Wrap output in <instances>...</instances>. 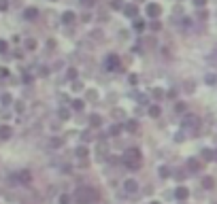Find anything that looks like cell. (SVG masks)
Instances as JSON below:
<instances>
[{
    "mask_svg": "<svg viewBox=\"0 0 217 204\" xmlns=\"http://www.w3.org/2000/svg\"><path fill=\"white\" fill-rule=\"evenodd\" d=\"M113 9H123V0H113Z\"/></svg>",
    "mask_w": 217,
    "mask_h": 204,
    "instance_id": "ac0fdd59",
    "label": "cell"
},
{
    "mask_svg": "<svg viewBox=\"0 0 217 204\" xmlns=\"http://www.w3.org/2000/svg\"><path fill=\"white\" fill-rule=\"evenodd\" d=\"M24 15H26V19H36V15H39V11H36V9H26L24 11Z\"/></svg>",
    "mask_w": 217,
    "mask_h": 204,
    "instance_id": "9c48e42d",
    "label": "cell"
},
{
    "mask_svg": "<svg viewBox=\"0 0 217 204\" xmlns=\"http://www.w3.org/2000/svg\"><path fill=\"white\" fill-rule=\"evenodd\" d=\"M106 66H108V70H117V68H119V58H117V55H108L106 58Z\"/></svg>",
    "mask_w": 217,
    "mask_h": 204,
    "instance_id": "277c9868",
    "label": "cell"
},
{
    "mask_svg": "<svg viewBox=\"0 0 217 204\" xmlns=\"http://www.w3.org/2000/svg\"><path fill=\"white\" fill-rule=\"evenodd\" d=\"M187 168H189V170H200V162H198V159L196 157H192V159H189V162H187Z\"/></svg>",
    "mask_w": 217,
    "mask_h": 204,
    "instance_id": "ba28073f",
    "label": "cell"
},
{
    "mask_svg": "<svg viewBox=\"0 0 217 204\" xmlns=\"http://www.w3.org/2000/svg\"><path fill=\"white\" fill-rule=\"evenodd\" d=\"M0 138H11V128L9 126H0Z\"/></svg>",
    "mask_w": 217,
    "mask_h": 204,
    "instance_id": "30bf717a",
    "label": "cell"
},
{
    "mask_svg": "<svg viewBox=\"0 0 217 204\" xmlns=\"http://www.w3.org/2000/svg\"><path fill=\"white\" fill-rule=\"evenodd\" d=\"M202 185H204V187H206V189H211V187H213V185H215V181L211 179V176H206V179L202 181Z\"/></svg>",
    "mask_w": 217,
    "mask_h": 204,
    "instance_id": "4fadbf2b",
    "label": "cell"
},
{
    "mask_svg": "<svg viewBox=\"0 0 217 204\" xmlns=\"http://www.w3.org/2000/svg\"><path fill=\"white\" fill-rule=\"evenodd\" d=\"M62 19H64V23H68V21L75 19V15H72V13H64V17H62Z\"/></svg>",
    "mask_w": 217,
    "mask_h": 204,
    "instance_id": "e0dca14e",
    "label": "cell"
},
{
    "mask_svg": "<svg viewBox=\"0 0 217 204\" xmlns=\"http://www.w3.org/2000/svg\"><path fill=\"white\" fill-rule=\"evenodd\" d=\"M149 115H151V117H158V115H160V106H151V109H149Z\"/></svg>",
    "mask_w": 217,
    "mask_h": 204,
    "instance_id": "9a60e30c",
    "label": "cell"
},
{
    "mask_svg": "<svg viewBox=\"0 0 217 204\" xmlns=\"http://www.w3.org/2000/svg\"><path fill=\"white\" fill-rule=\"evenodd\" d=\"M6 47H9L6 43H4V41H0V53H4V51H6Z\"/></svg>",
    "mask_w": 217,
    "mask_h": 204,
    "instance_id": "7402d4cb",
    "label": "cell"
},
{
    "mask_svg": "<svg viewBox=\"0 0 217 204\" xmlns=\"http://www.w3.org/2000/svg\"><path fill=\"white\" fill-rule=\"evenodd\" d=\"M151 204H160V202H151Z\"/></svg>",
    "mask_w": 217,
    "mask_h": 204,
    "instance_id": "f1b7e54d",
    "label": "cell"
},
{
    "mask_svg": "<svg viewBox=\"0 0 217 204\" xmlns=\"http://www.w3.org/2000/svg\"><path fill=\"white\" fill-rule=\"evenodd\" d=\"M81 4H83V6H92L94 0H81Z\"/></svg>",
    "mask_w": 217,
    "mask_h": 204,
    "instance_id": "cb8c5ba5",
    "label": "cell"
},
{
    "mask_svg": "<svg viewBox=\"0 0 217 204\" xmlns=\"http://www.w3.org/2000/svg\"><path fill=\"white\" fill-rule=\"evenodd\" d=\"M183 126H185V128H192V130H196L198 126H200V121H198V117H194V115H187V117L183 119Z\"/></svg>",
    "mask_w": 217,
    "mask_h": 204,
    "instance_id": "3957f363",
    "label": "cell"
},
{
    "mask_svg": "<svg viewBox=\"0 0 217 204\" xmlns=\"http://www.w3.org/2000/svg\"><path fill=\"white\" fill-rule=\"evenodd\" d=\"M215 157H217V155H215Z\"/></svg>",
    "mask_w": 217,
    "mask_h": 204,
    "instance_id": "f546056e",
    "label": "cell"
},
{
    "mask_svg": "<svg viewBox=\"0 0 217 204\" xmlns=\"http://www.w3.org/2000/svg\"><path fill=\"white\" fill-rule=\"evenodd\" d=\"M51 145H53V147H60V145H62V140H60V138H56V140H51Z\"/></svg>",
    "mask_w": 217,
    "mask_h": 204,
    "instance_id": "4316f807",
    "label": "cell"
},
{
    "mask_svg": "<svg viewBox=\"0 0 217 204\" xmlns=\"http://www.w3.org/2000/svg\"><path fill=\"white\" fill-rule=\"evenodd\" d=\"M121 162L130 168V170H138V166H141V153H138V149H128V151L123 153V157H121Z\"/></svg>",
    "mask_w": 217,
    "mask_h": 204,
    "instance_id": "7a4b0ae2",
    "label": "cell"
},
{
    "mask_svg": "<svg viewBox=\"0 0 217 204\" xmlns=\"http://www.w3.org/2000/svg\"><path fill=\"white\" fill-rule=\"evenodd\" d=\"M134 26H136V30H143V28H145V23H143V21H136Z\"/></svg>",
    "mask_w": 217,
    "mask_h": 204,
    "instance_id": "83f0119b",
    "label": "cell"
},
{
    "mask_svg": "<svg viewBox=\"0 0 217 204\" xmlns=\"http://www.w3.org/2000/svg\"><path fill=\"white\" fill-rule=\"evenodd\" d=\"M123 189L128 191V193H134V191L138 189V185H136V181H132V179H128V181L123 183Z\"/></svg>",
    "mask_w": 217,
    "mask_h": 204,
    "instance_id": "5b68a950",
    "label": "cell"
},
{
    "mask_svg": "<svg viewBox=\"0 0 217 204\" xmlns=\"http://www.w3.org/2000/svg\"><path fill=\"white\" fill-rule=\"evenodd\" d=\"M194 4H196V6H204L206 0H194Z\"/></svg>",
    "mask_w": 217,
    "mask_h": 204,
    "instance_id": "d4e9b609",
    "label": "cell"
},
{
    "mask_svg": "<svg viewBox=\"0 0 217 204\" xmlns=\"http://www.w3.org/2000/svg\"><path fill=\"white\" fill-rule=\"evenodd\" d=\"M68 115H70V113H68L66 109H64V111H60V117H62V119H66V117H68Z\"/></svg>",
    "mask_w": 217,
    "mask_h": 204,
    "instance_id": "484cf974",
    "label": "cell"
},
{
    "mask_svg": "<svg viewBox=\"0 0 217 204\" xmlns=\"http://www.w3.org/2000/svg\"><path fill=\"white\" fill-rule=\"evenodd\" d=\"M175 196H177V200H185V198L189 196V189H187V187H177Z\"/></svg>",
    "mask_w": 217,
    "mask_h": 204,
    "instance_id": "52a82bcc",
    "label": "cell"
},
{
    "mask_svg": "<svg viewBox=\"0 0 217 204\" xmlns=\"http://www.w3.org/2000/svg\"><path fill=\"white\" fill-rule=\"evenodd\" d=\"M136 128H138L136 121H128V123H126V130H128V132H136Z\"/></svg>",
    "mask_w": 217,
    "mask_h": 204,
    "instance_id": "7c38bea8",
    "label": "cell"
},
{
    "mask_svg": "<svg viewBox=\"0 0 217 204\" xmlns=\"http://www.w3.org/2000/svg\"><path fill=\"white\" fill-rule=\"evenodd\" d=\"M147 13H149V17H158L162 13V9H160V4H149L147 6Z\"/></svg>",
    "mask_w": 217,
    "mask_h": 204,
    "instance_id": "8992f818",
    "label": "cell"
},
{
    "mask_svg": "<svg viewBox=\"0 0 217 204\" xmlns=\"http://www.w3.org/2000/svg\"><path fill=\"white\" fill-rule=\"evenodd\" d=\"M77 155H79V157H85V155H87V149H85V147H79Z\"/></svg>",
    "mask_w": 217,
    "mask_h": 204,
    "instance_id": "d6986e66",
    "label": "cell"
},
{
    "mask_svg": "<svg viewBox=\"0 0 217 204\" xmlns=\"http://www.w3.org/2000/svg\"><path fill=\"white\" fill-rule=\"evenodd\" d=\"M9 102H11V96L4 94V96H2V104H9Z\"/></svg>",
    "mask_w": 217,
    "mask_h": 204,
    "instance_id": "603a6c76",
    "label": "cell"
},
{
    "mask_svg": "<svg viewBox=\"0 0 217 204\" xmlns=\"http://www.w3.org/2000/svg\"><path fill=\"white\" fill-rule=\"evenodd\" d=\"M89 123H92V126H100V117H98V115H92V117H89Z\"/></svg>",
    "mask_w": 217,
    "mask_h": 204,
    "instance_id": "5bb4252c",
    "label": "cell"
},
{
    "mask_svg": "<svg viewBox=\"0 0 217 204\" xmlns=\"http://www.w3.org/2000/svg\"><path fill=\"white\" fill-rule=\"evenodd\" d=\"M72 106H75V111H81V109H83V102H81V100H75V104H72Z\"/></svg>",
    "mask_w": 217,
    "mask_h": 204,
    "instance_id": "ffe728a7",
    "label": "cell"
},
{
    "mask_svg": "<svg viewBox=\"0 0 217 204\" xmlns=\"http://www.w3.org/2000/svg\"><path fill=\"white\" fill-rule=\"evenodd\" d=\"M202 157L206 159V162H209V159H213L215 155H213V151H209V149H206V151H202Z\"/></svg>",
    "mask_w": 217,
    "mask_h": 204,
    "instance_id": "2e32d148",
    "label": "cell"
},
{
    "mask_svg": "<svg viewBox=\"0 0 217 204\" xmlns=\"http://www.w3.org/2000/svg\"><path fill=\"white\" fill-rule=\"evenodd\" d=\"M123 11H126V15H128V17H134V15H136V6L130 4V6H126Z\"/></svg>",
    "mask_w": 217,
    "mask_h": 204,
    "instance_id": "8fae6325",
    "label": "cell"
},
{
    "mask_svg": "<svg viewBox=\"0 0 217 204\" xmlns=\"http://www.w3.org/2000/svg\"><path fill=\"white\" fill-rule=\"evenodd\" d=\"M75 200L77 204H94L98 200V193L94 187H79L75 191Z\"/></svg>",
    "mask_w": 217,
    "mask_h": 204,
    "instance_id": "6da1fadb",
    "label": "cell"
},
{
    "mask_svg": "<svg viewBox=\"0 0 217 204\" xmlns=\"http://www.w3.org/2000/svg\"><path fill=\"white\" fill-rule=\"evenodd\" d=\"M26 47H28V49H34V47H36V41H32V38H30L28 43H26Z\"/></svg>",
    "mask_w": 217,
    "mask_h": 204,
    "instance_id": "44dd1931",
    "label": "cell"
}]
</instances>
